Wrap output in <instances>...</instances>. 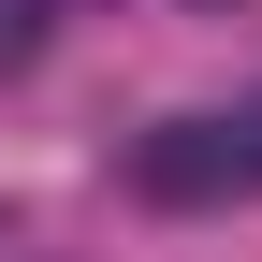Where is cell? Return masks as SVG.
<instances>
[{
    "mask_svg": "<svg viewBox=\"0 0 262 262\" xmlns=\"http://www.w3.org/2000/svg\"><path fill=\"white\" fill-rule=\"evenodd\" d=\"M131 204H262V88L204 117H160L131 146Z\"/></svg>",
    "mask_w": 262,
    "mask_h": 262,
    "instance_id": "cell-1",
    "label": "cell"
},
{
    "mask_svg": "<svg viewBox=\"0 0 262 262\" xmlns=\"http://www.w3.org/2000/svg\"><path fill=\"white\" fill-rule=\"evenodd\" d=\"M15 58H29V0H0V73H15Z\"/></svg>",
    "mask_w": 262,
    "mask_h": 262,
    "instance_id": "cell-2",
    "label": "cell"
}]
</instances>
